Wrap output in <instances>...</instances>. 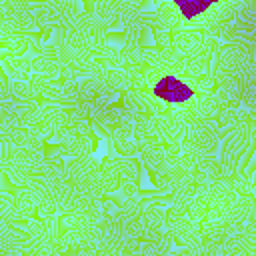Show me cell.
I'll use <instances>...</instances> for the list:
<instances>
[{"instance_id": "6da1fadb", "label": "cell", "mask_w": 256, "mask_h": 256, "mask_svg": "<svg viewBox=\"0 0 256 256\" xmlns=\"http://www.w3.org/2000/svg\"><path fill=\"white\" fill-rule=\"evenodd\" d=\"M36 2H6L0 0V40L14 34H32Z\"/></svg>"}, {"instance_id": "8992f818", "label": "cell", "mask_w": 256, "mask_h": 256, "mask_svg": "<svg viewBox=\"0 0 256 256\" xmlns=\"http://www.w3.org/2000/svg\"><path fill=\"white\" fill-rule=\"evenodd\" d=\"M146 14L152 30H164L170 34L186 28L188 22V18L182 14V8L176 2H152Z\"/></svg>"}, {"instance_id": "ac0fdd59", "label": "cell", "mask_w": 256, "mask_h": 256, "mask_svg": "<svg viewBox=\"0 0 256 256\" xmlns=\"http://www.w3.org/2000/svg\"><path fill=\"white\" fill-rule=\"evenodd\" d=\"M30 88L32 94L38 102H52L62 106V94H64V84L56 80H46L40 76H30Z\"/></svg>"}, {"instance_id": "4fadbf2b", "label": "cell", "mask_w": 256, "mask_h": 256, "mask_svg": "<svg viewBox=\"0 0 256 256\" xmlns=\"http://www.w3.org/2000/svg\"><path fill=\"white\" fill-rule=\"evenodd\" d=\"M88 12L110 32L122 28V0H100L88 6Z\"/></svg>"}, {"instance_id": "d4e9b609", "label": "cell", "mask_w": 256, "mask_h": 256, "mask_svg": "<svg viewBox=\"0 0 256 256\" xmlns=\"http://www.w3.org/2000/svg\"><path fill=\"white\" fill-rule=\"evenodd\" d=\"M66 256H98L96 250H90V248H70Z\"/></svg>"}, {"instance_id": "e0dca14e", "label": "cell", "mask_w": 256, "mask_h": 256, "mask_svg": "<svg viewBox=\"0 0 256 256\" xmlns=\"http://www.w3.org/2000/svg\"><path fill=\"white\" fill-rule=\"evenodd\" d=\"M0 48H4V52L8 54H16L32 60L40 48V40L34 34H14L0 40Z\"/></svg>"}, {"instance_id": "7402d4cb", "label": "cell", "mask_w": 256, "mask_h": 256, "mask_svg": "<svg viewBox=\"0 0 256 256\" xmlns=\"http://www.w3.org/2000/svg\"><path fill=\"white\" fill-rule=\"evenodd\" d=\"M100 182L104 196L118 190V168H116V156H108L100 162Z\"/></svg>"}, {"instance_id": "8fae6325", "label": "cell", "mask_w": 256, "mask_h": 256, "mask_svg": "<svg viewBox=\"0 0 256 256\" xmlns=\"http://www.w3.org/2000/svg\"><path fill=\"white\" fill-rule=\"evenodd\" d=\"M166 208L158 200H146L140 212V240H154L166 234Z\"/></svg>"}, {"instance_id": "277c9868", "label": "cell", "mask_w": 256, "mask_h": 256, "mask_svg": "<svg viewBox=\"0 0 256 256\" xmlns=\"http://www.w3.org/2000/svg\"><path fill=\"white\" fill-rule=\"evenodd\" d=\"M68 108L52 102H38V108L28 124V128L42 140H54L56 132L66 122Z\"/></svg>"}, {"instance_id": "d6986e66", "label": "cell", "mask_w": 256, "mask_h": 256, "mask_svg": "<svg viewBox=\"0 0 256 256\" xmlns=\"http://www.w3.org/2000/svg\"><path fill=\"white\" fill-rule=\"evenodd\" d=\"M132 134H134L138 152L148 150V148H154V146H164V144L160 142V138H158V132H156V128H154L152 116H150V118H146V116L134 118V122H132Z\"/></svg>"}, {"instance_id": "cb8c5ba5", "label": "cell", "mask_w": 256, "mask_h": 256, "mask_svg": "<svg viewBox=\"0 0 256 256\" xmlns=\"http://www.w3.org/2000/svg\"><path fill=\"white\" fill-rule=\"evenodd\" d=\"M168 256H204V252L196 246H176L168 252Z\"/></svg>"}, {"instance_id": "ba28073f", "label": "cell", "mask_w": 256, "mask_h": 256, "mask_svg": "<svg viewBox=\"0 0 256 256\" xmlns=\"http://www.w3.org/2000/svg\"><path fill=\"white\" fill-rule=\"evenodd\" d=\"M122 94H124V106L132 118H140V116L150 118L168 110V104L152 90H126Z\"/></svg>"}, {"instance_id": "5bb4252c", "label": "cell", "mask_w": 256, "mask_h": 256, "mask_svg": "<svg viewBox=\"0 0 256 256\" xmlns=\"http://www.w3.org/2000/svg\"><path fill=\"white\" fill-rule=\"evenodd\" d=\"M256 122V116L254 112L246 110V108H222L216 116V124H218V130H220V136H226L234 130H240L248 124H254Z\"/></svg>"}, {"instance_id": "44dd1931", "label": "cell", "mask_w": 256, "mask_h": 256, "mask_svg": "<svg viewBox=\"0 0 256 256\" xmlns=\"http://www.w3.org/2000/svg\"><path fill=\"white\" fill-rule=\"evenodd\" d=\"M116 152L124 158H132L134 154H138V146H136V140H134V134H132V124L130 126H122L118 128L112 136H110Z\"/></svg>"}, {"instance_id": "5b68a950", "label": "cell", "mask_w": 256, "mask_h": 256, "mask_svg": "<svg viewBox=\"0 0 256 256\" xmlns=\"http://www.w3.org/2000/svg\"><path fill=\"white\" fill-rule=\"evenodd\" d=\"M218 40L210 38L198 30L192 28H182L178 32L172 34V50H176L178 54L184 56H204V58H212L214 50L218 48Z\"/></svg>"}, {"instance_id": "603a6c76", "label": "cell", "mask_w": 256, "mask_h": 256, "mask_svg": "<svg viewBox=\"0 0 256 256\" xmlns=\"http://www.w3.org/2000/svg\"><path fill=\"white\" fill-rule=\"evenodd\" d=\"M10 100L12 102H34L30 82H10Z\"/></svg>"}, {"instance_id": "9c48e42d", "label": "cell", "mask_w": 256, "mask_h": 256, "mask_svg": "<svg viewBox=\"0 0 256 256\" xmlns=\"http://www.w3.org/2000/svg\"><path fill=\"white\" fill-rule=\"evenodd\" d=\"M32 66V76H40L46 80H56L60 82V72H62V60H60V50L52 40L40 42V48L36 56L30 60Z\"/></svg>"}, {"instance_id": "ffe728a7", "label": "cell", "mask_w": 256, "mask_h": 256, "mask_svg": "<svg viewBox=\"0 0 256 256\" xmlns=\"http://www.w3.org/2000/svg\"><path fill=\"white\" fill-rule=\"evenodd\" d=\"M212 96H214V100H216L220 110L222 108H240L242 106V90H240V84L236 80L214 86Z\"/></svg>"}, {"instance_id": "3957f363", "label": "cell", "mask_w": 256, "mask_h": 256, "mask_svg": "<svg viewBox=\"0 0 256 256\" xmlns=\"http://www.w3.org/2000/svg\"><path fill=\"white\" fill-rule=\"evenodd\" d=\"M66 178L74 188L104 198V190L100 182V162H96L92 156L66 158Z\"/></svg>"}, {"instance_id": "9a60e30c", "label": "cell", "mask_w": 256, "mask_h": 256, "mask_svg": "<svg viewBox=\"0 0 256 256\" xmlns=\"http://www.w3.org/2000/svg\"><path fill=\"white\" fill-rule=\"evenodd\" d=\"M116 168H118V190L116 194L120 196H138L140 186H138V166L132 158L116 156Z\"/></svg>"}, {"instance_id": "7c38bea8", "label": "cell", "mask_w": 256, "mask_h": 256, "mask_svg": "<svg viewBox=\"0 0 256 256\" xmlns=\"http://www.w3.org/2000/svg\"><path fill=\"white\" fill-rule=\"evenodd\" d=\"M134 122V118L130 116V112L126 108H116V106H104L100 110H96L90 118V128H94L100 136L110 138L118 128L122 126H130Z\"/></svg>"}, {"instance_id": "30bf717a", "label": "cell", "mask_w": 256, "mask_h": 256, "mask_svg": "<svg viewBox=\"0 0 256 256\" xmlns=\"http://www.w3.org/2000/svg\"><path fill=\"white\" fill-rule=\"evenodd\" d=\"M174 110L182 116V120L190 126V124H196V122H202V120H216L220 108L210 94H204V96H192L190 100L186 102H180L174 106Z\"/></svg>"}, {"instance_id": "7a4b0ae2", "label": "cell", "mask_w": 256, "mask_h": 256, "mask_svg": "<svg viewBox=\"0 0 256 256\" xmlns=\"http://www.w3.org/2000/svg\"><path fill=\"white\" fill-rule=\"evenodd\" d=\"M84 12V6L76 0H58V2H36L34 10V24L36 30H48L52 32L54 28L72 22Z\"/></svg>"}, {"instance_id": "52a82bcc", "label": "cell", "mask_w": 256, "mask_h": 256, "mask_svg": "<svg viewBox=\"0 0 256 256\" xmlns=\"http://www.w3.org/2000/svg\"><path fill=\"white\" fill-rule=\"evenodd\" d=\"M152 122H154V128L158 132V138L164 146H174L178 148L184 138H186V130H188V124L182 120V116L174 110V106H168L166 112L158 114V116H152Z\"/></svg>"}, {"instance_id": "2e32d148", "label": "cell", "mask_w": 256, "mask_h": 256, "mask_svg": "<svg viewBox=\"0 0 256 256\" xmlns=\"http://www.w3.org/2000/svg\"><path fill=\"white\" fill-rule=\"evenodd\" d=\"M0 68L8 76L10 82H28L32 76V66L30 60L24 56L0 52Z\"/></svg>"}]
</instances>
